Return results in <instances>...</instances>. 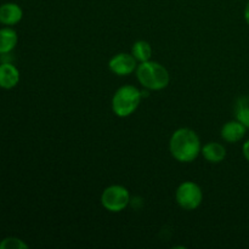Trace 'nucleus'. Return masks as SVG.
<instances>
[{
  "mask_svg": "<svg viewBox=\"0 0 249 249\" xmlns=\"http://www.w3.org/2000/svg\"><path fill=\"white\" fill-rule=\"evenodd\" d=\"M28 245L16 237H7L0 242V249H27Z\"/></svg>",
  "mask_w": 249,
  "mask_h": 249,
  "instance_id": "obj_14",
  "label": "nucleus"
},
{
  "mask_svg": "<svg viewBox=\"0 0 249 249\" xmlns=\"http://www.w3.org/2000/svg\"><path fill=\"white\" fill-rule=\"evenodd\" d=\"M130 203V195L124 186L111 185L106 187L101 195V204L111 213H119L124 211Z\"/></svg>",
  "mask_w": 249,
  "mask_h": 249,
  "instance_id": "obj_4",
  "label": "nucleus"
},
{
  "mask_svg": "<svg viewBox=\"0 0 249 249\" xmlns=\"http://www.w3.org/2000/svg\"><path fill=\"white\" fill-rule=\"evenodd\" d=\"M142 92L134 85L121 87L112 97V111L117 117L125 118L138 109Z\"/></svg>",
  "mask_w": 249,
  "mask_h": 249,
  "instance_id": "obj_3",
  "label": "nucleus"
},
{
  "mask_svg": "<svg viewBox=\"0 0 249 249\" xmlns=\"http://www.w3.org/2000/svg\"><path fill=\"white\" fill-rule=\"evenodd\" d=\"M242 152H243V156H245L246 160L249 162V140H247L245 143H243Z\"/></svg>",
  "mask_w": 249,
  "mask_h": 249,
  "instance_id": "obj_15",
  "label": "nucleus"
},
{
  "mask_svg": "<svg viewBox=\"0 0 249 249\" xmlns=\"http://www.w3.org/2000/svg\"><path fill=\"white\" fill-rule=\"evenodd\" d=\"M245 19L249 26V1L246 4V7H245Z\"/></svg>",
  "mask_w": 249,
  "mask_h": 249,
  "instance_id": "obj_16",
  "label": "nucleus"
},
{
  "mask_svg": "<svg viewBox=\"0 0 249 249\" xmlns=\"http://www.w3.org/2000/svg\"><path fill=\"white\" fill-rule=\"evenodd\" d=\"M175 199L185 211H195L201 206L203 201V192L196 182L184 181L177 189Z\"/></svg>",
  "mask_w": 249,
  "mask_h": 249,
  "instance_id": "obj_5",
  "label": "nucleus"
},
{
  "mask_svg": "<svg viewBox=\"0 0 249 249\" xmlns=\"http://www.w3.org/2000/svg\"><path fill=\"white\" fill-rule=\"evenodd\" d=\"M23 17V11L17 4H4L0 6V23L12 26L18 23Z\"/></svg>",
  "mask_w": 249,
  "mask_h": 249,
  "instance_id": "obj_9",
  "label": "nucleus"
},
{
  "mask_svg": "<svg viewBox=\"0 0 249 249\" xmlns=\"http://www.w3.org/2000/svg\"><path fill=\"white\" fill-rule=\"evenodd\" d=\"M136 77L139 83L148 90H163L169 84V72L164 66L156 61L141 62L136 68Z\"/></svg>",
  "mask_w": 249,
  "mask_h": 249,
  "instance_id": "obj_2",
  "label": "nucleus"
},
{
  "mask_svg": "<svg viewBox=\"0 0 249 249\" xmlns=\"http://www.w3.org/2000/svg\"><path fill=\"white\" fill-rule=\"evenodd\" d=\"M17 33L11 28L0 29V53H9L16 46Z\"/></svg>",
  "mask_w": 249,
  "mask_h": 249,
  "instance_id": "obj_11",
  "label": "nucleus"
},
{
  "mask_svg": "<svg viewBox=\"0 0 249 249\" xmlns=\"http://www.w3.org/2000/svg\"><path fill=\"white\" fill-rule=\"evenodd\" d=\"M131 55L135 57L138 62H146L150 61L152 57V46L150 45L148 41L138 40L131 46Z\"/></svg>",
  "mask_w": 249,
  "mask_h": 249,
  "instance_id": "obj_12",
  "label": "nucleus"
},
{
  "mask_svg": "<svg viewBox=\"0 0 249 249\" xmlns=\"http://www.w3.org/2000/svg\"><path fill=\"white\" fill-rule=\"evenodd\" d=\"M19 82V72L11 63L0 65V88L12 89Z\"/></svg>",
  "mask_w": 249,
  "mask_h": 249,
  "instance_id": "obj_8",
  "label": "nucleus"
},
{
  "mask_svg": "<svg viewBox=\"0 0 249 249\" xmlns=\"http://www.w3.org/2000/svg\"><path fill=\"white\" fill-rule=\"evenodd\" d=\"M235 117L240 123L249 129V96L238 97L235 104Z\"/></svg>",
  "mask_w": 249,
  "mask_h": 249,
  "instance_id": "obj_13",
  "label": "nucleus"
},
{
  "mask_svg": "<svg viewBox=\"0 0 249 249\" xmlns=\"http://www.w3.org/2000/svg\"><path fill=\"white\" fill-rule=\"evenodd\" d=\"M246 130H247V128L236 119V121H230L224 124L220 135L226 142L236 143L245 138Z\"/></svg>",
  "mask_w": 249,
  "mask_h": 249,
  "instance_id": "obj_7",
  "label": "nucleus"
},
{
  "mask_svg": "<svg viewBox=\"0 0 249 249\" xmlns=\"http://www.w3.org/2000/svg\"><path fill=\"white\" fill-rule=\"evenodd\" d=\"M169 150L177 160L181 163H191L201 153V140L192 129L180 128L175 130L170 138Z\"/></svg>",
  "mask_w": 249,
  "mask_h": 249,
  "instance_id": "obj_1",
  "label": "nucleus"
},
{
  "mask_svg": "<svg viewBox=\"0 0 249 249\" xmlns=\"http://www.w3.org/2000/svg\"><path fill=\"white\" fill-rule=\"evenodd\" d=\"M201 153L209 163H220L226 157L225 147L219 142H207L202 147Z\"/></svg>",
  "mask_w": 249,
  "mask_h": 249,
  "instance_id": "obj_10",
  "label": "nucleus"
},
{
  "mask_svg": "<svg viewBox=\"0 0 249 249\" xmlns=\"http://www.w3.org/2000/svg\"><path fill=\"white\" fill-rule=\"evenodd\" d=\"M108 68L113 74L124 77V75H129L134 71H136V68H138V61L135 60V57L131 53H121L114 55L109 60Z\"/></svg>",
  "mask_w": 249,
  "mask_h": 249,
  "instance_id": "obj_6",
  "label": "nucleus"
}]
</instances>
